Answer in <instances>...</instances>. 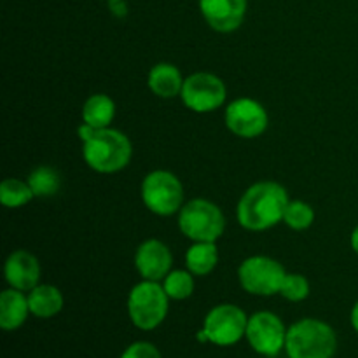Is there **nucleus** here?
<instances>
[{"mask_svg":"<svg viewBox=\"0 0 358 358\" xmlns=\"http://www.w3.org/2000/svg\"><path fill=\"white\" fill-rule=\"evenodd\" d=\"M248 317L241 308L234 304H219L212 308L203 322L208 343L215 346H233L247 334Z\"/></svg>","mask_w":358,"mask_h":358,"instance_id":"nucleus-8","label":"nucleus"},{"mask_svg":"<svg viewBox=\"0 0 358 358\" xmlns=\"http://www.w3.org/2000/svg\"><path fill=\"white\" fill-rule=\"evenodd\" d=\"M84 161L98 173H117L124 170L133 156L128 136L114 128L96 129L87 142L83 143Z\"/></svg>","mask_w":358,"mask_h":358,"instance_id":"nucleus-3","label":"nucleus"},{"mask_svg":"<svg viewBox=\"0 0 358 358\" xmlns=\"http://www.w3.org/2000/svg\"><path fill=\"white\" fill-rule=\"evenodd\" d=\"M3 275L6 282L10 289L21 290V292H30L31 289L38 285L41 280V264L37 257L27 250H16L7 257L3 266Z\"/></svg>","mask_w":358,"mask_h":358,"instance_id":"nucleus-14","label":"nucleus"},{"mask_svg":"<svg viewBox=\"0 0 358 358\" xmlns=\"http://www.w3.org/2000/svg\"><path fill=\"white\" fill-rule=\"evenodd\" d=\"M280 296L285 297L290 303H301L310 296V282L306 276L299 273H287L282 289H280Z\"/></svg>","mask_w":358,"mask_h":358,"instance_id":"nucleus-24","label":"nucleus"},{"mask_svg":"<svg viewBox=\"0 0 358 358\" xmlns=\"http://www.w3.org/2000/svg\"><path fill=\"white\" fill-rule=\"evenodd\" d=\"M283 222L294 231H304L315 222V210L301 199H294L287 205Z\"/></svg>","mask_w":358,"mask_h":358,"instance_id":"nucleus-23","label":"nucleus"},{"mask_svg":"<svg viewBox=\"0 0 358 358\" xmlns=\"http://www.w3.org/2000/svg\"><path fill=\"white\" fill-rule=\"evenodd\" d=\"M219 262V248L212 241H198L185 254V264L194 276H206Z\"/></svg>","mask_w":358,"mask_h":358,"instance_id":"nucleus-18","label":"nucleus"},{"mask_svg":"<svg viewBox=\"0 0 358 358\" xmlns=\"http://www.w3.org/2000/svg\"><path fill=\"white\" fill-rule=\"evenodd\" d=\"M203 17L217 31L229 34L241 27L247 13V0H199Z\"/></svg>","mask_w":358,"mask_h":358,"instance_id":"nucleus-13","label":"nucleus"},{"mask_svg":"<svg viewBox=\"0 0 358 358\" xmlns=\"http://www.w3.org/2000/svg\"><path fill=\"white\" fill-rule=\"evenodd\" d=\"M170 297L164 292L159 282H143L136 283L128 296V315L131 324L140 331H154L159 327L168 317L170 310Z\"/></svg>","mask_w":358,"mask_h":358,"instance_id":"nucleus-4","label":"nucleus"},{"mask_svg":"<svg viewBox=\"0 0 358 358\" xmlns=\"http://www.w3.org/2000/svg\"><path fill=\"white\" fill-rule=\"evenodd\" d=\"M35 198H51L62 189V175L51 166H38L28 177Z\"/></svg>","mask_w":358,"mask_h":358,"instance_id":"nucleus-20","label":"nucleus"},{"mask_svg":"<svg viewBox=\"0 0 358 358\" xmlns=\"http://www.w3.org/2000/svg\"><path fill=\"white\" fill-rule=\"evenodd\" d=\"M35 198L30 184L17 178H6L0 184V201L6 208H21Z\"/></svg>","mask_w":358,"mask_h":358,"instance_id":"nucleus-21","label":"nucleus"},{"mask_svg":"<svg viewBox=\"0 0 358 358\" xmlns=\"http://www.w3.org/2000/svg\"><path fill=\"white\" fill-rule=\"evenodd\" d=\"M268 112L252 98H238L226 108V126L240 138H257L268 128Z\"/></svg>","mask_w":358,"mask_h":358,"instance_id":"nucleus-11","label":"nucleus"},{"mask_svg":"<svg viewBox=\"0 0 358 358\" xmlns=\"http://www.w3.org/2000/svg\"><path fill=\"white\" fill-rule=\"evenodd\" d=\"M163 289L170 299H189L194 292V275L191 271H182V269L170 271L166 278L163 280Z\"/></svg>","mask_w":358,"mask_h":358,"instance_id":"nucleus-22","label":"nucleus"},{"mask_svg":"<svg viewBox=\"0 0 358 358\" xmlns=\"http://www.w3.org/2000/svg\"><path fill=\"white\" fill-rule=\"evenodd\" d=\"M30 315V304L24 292L7 289L0 294V327L6 332L17 331Z\"/></svg>","mask_w":358,"mask_h":358,"instance_id":"nucleus-15","label":"nucleus"},{"mask_svg":"<svg viewBox=\"0 0 358 358\" xmlns=\"http://www.w3.org/2000/svg\"><path fill=\"white\" fill-rule=\"evenodd\" d=\"M289 358H332L338 352L336 331L318 318H303L287 329Z\"/></svg>","mask_w":358,"mask_h":358,"instance_id":"nucleus-2","label":"nucleus"},{"mask_svg":"<svg viewBox=\"0 0 358 358\" xmlns=\"http://www.w3.org/2000/svg\"><path fill=\"white\" fill-rule=\"evenodd\" d=\"M121 358H163L161 352L152 345V343L147 341H136L133 345H129L128 348L122 352Z\"/></svg>","mask_w":358,"mask_h":358,"instance_id":"nucleus-25","label":"nucleus"},{"mask_svg":"<svg viewBox=\"0 0 358 358\" xmlns=\"http://www.w3.org/2000/svg\"><path fill=\"white\" fill-rule=\"evenodd\" d=\"M350 322H352V327L358 332V301L355 303V306H353L352 315H350Z\"/></svg>","mask_w":358,"mask_h":358,"instance_id":"nucleus-28","label":"nucleus"},{"mask_svg":"<svg viewBox=\"0 0 358 358\" xmlns=\"http://www.w3.org/2000/svg\"><path fill=\"white\" fill-rule=\"evenodd\" d=\"M182 101L185 107L198 114H206L220 108L226 101L227 90L220 77L210 72H196L184 80Z\"/></svg>","mask_w":358,"mask_h":358,"instance_id":"nucleus-9","label":"nucleus"},{"mask_svg":"<svg viewBox=\"0 0 358 358\" xmlns=\"http://www.w3.org/2000/svg\"><path fill=\"white\" fill-rule=\"evenodd\" d=\"M290 203L285 187L276 182H257L250 185L238 203L236 215L241 227L248 231H266L283 222Z\"/></svg>","mask_w":358,"mask_h":358,"instance_id":"nucleus-1","label":"nucleus"},{"mask_svg":"<svg viewBox=\"0 0 358 358\" xmlns=\"http://www.w3.org/2000/svg\"><path fill=\"white\" fill-rule=\"evenodd\" d=\"M287 271L278 261L266 255H252L238 268V280L245 292L269 297L280 294Z\"/></svg>","mask_w":358,"mask_h":358,"instance_id":"nucleus-7","label":"nucleus"},{"mask_svg":"<svg viewBox=\"0 0 358 358\" xmlns=\"http://www.w3.org/2000/svg\"><path fill=\"white\" fill-rule=\"evenodd\" d=\"M350 243H352L353 252H355V254L358 255V226L355 227V229H353L352 236H350Z\"/></svg>","mask_w":358,"mask_h":358,"instance_id":"nucleus-29","label":"nucleus"},{"mask_svg":"<svg viewBox=\"0 0 358 358\" xmlns=\"http://www.w3.org/2000/svg\"><path fill=\"white\" fill-rule=\"evenodd\" d=\"M173 264L171 252L163 241L147 240L136 248L135 268L143 280L161 282L168 276Z\"/></svg>","mask_w":358,"mask_h":358,"instance_id":"nucleus-12","label":"nucleus"},{"mask_svg":"<svg viewBox=\"0 0 358 358\" xmlns=\"http://www.w3.org/2000/svg\"><path fill=\"white\" fill-rule=\"evenodd\" d=\"M115 103L107 94H93L86 100L83 107V121L96 129L110 128L114 121Z\"/></svg>","mask_w":358,"mask_h":358,"instance_id":"nucleus-19","label":"nucleus"},{"mask_svg":"<svg viewBox=\"0 0 358 358\" xmlns=\"http://www.w3.org/2000/svg\"><path fill=\"white\" fill-rule=\"evenodd\" d=\"M30 313L37 318H52L63 310V294L58 287L49 283H38L28 292Z\"/></svg>","mask_w":358,"mask_h":358,"instance_id":"nucleus-17","label":"nucleus"},{"mask_svg":"<svg viewBox=\"0 0 358 358\" xmlns=\"http://www.w3.org/2000/svg\"><path fill=\"white\" fill-rule=\"evenodd\" d=\"M184 77L180 70L171 63H157L150 69L147 77V86L156 96L159 98H175L182 93Z\"/></svg>","mask_w":358,"mask_h":358,"instance_id":"nucleus-16","label":"nucleus"},{"mask_svg":"<svg viewBox=\"0 0 358 358\" xmlns=\"http://www.w3.org/2000/svg\"><path fill=\"white\" fill-rule=\"evenodd\" d=\"M143 205L161 217L173 215L184 206V187L171 171L154 170L142 182Z\"/></svg>","mask_w":358,"mask_h":358,"instance_id":"nucleus-6","label":"nucleus"},{"mask_svg":"<svg viewBox=\"0 0 358 358\" xmlns=\"http://www.w3.org/2000/svg\"><path fill=\"white\" fill-rule=\"evenodd\" d=\"M178 227L182 234L198 241H212L215 243L226 229V219L215 203L208 199H192L185 203L178 212Z\"/></svg>","mask_w":358,"mask_h":358,"instance_id":"nucleus-5","label":"nucleus"},{"mask_svg":"<svg viewBox=\"0 0 358 358\" xmlns=\"http://www.w3.org/2000/svg\"><path fill=\"white\" fill-rule=\"evenodd\" d=\"M94 133H96V128H93V126H90V124H86V122H83V124L79 126V129H77V135H79V138H80V142H87V140L91 138V136L94 135Z\"/></svg>","mask_w":358,"mask_h":358,"instance_id":"nucleus-26","label":"nucleus"},{"mask_svg":"<svg viewBox=\"0 0 358 358\" xmlns=\"http://www.w3.org/2000/svg\"><path fill=\"white\" fill-rule=\"evenodd\" d=\"M108 6H110L112 13L117 14V16H124V14L128 13V7H126L124 0H110Z\"/></svg>","mask_w":358,"mask_h":358,"instance_id":"nucleus-27","label":"nucleus"},{"mask_svg":"<svg viewBox=\"0 0 358 358\" xmlns=\"http://www.w3.org/2000/svg\"><path fill=\"white\" fill-rule=\"evenodd\" d=\"M245 338L255 353L276 357L282 350H285L287 329L278 315L271 311H257L248 317Z\"/></svg>","mask_w":358,"mask_h":358,"instance_id":"nucleus-10","label":"nucleus"}]
</instances>
